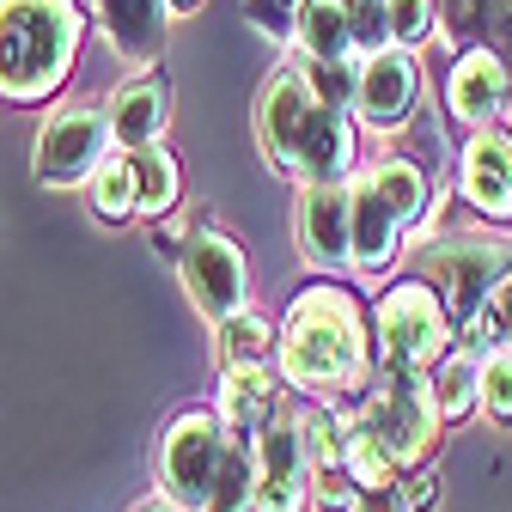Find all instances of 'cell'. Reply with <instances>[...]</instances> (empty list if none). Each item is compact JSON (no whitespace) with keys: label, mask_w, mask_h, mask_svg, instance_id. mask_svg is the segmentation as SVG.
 <instances>
[{"label":"cell","mask_w":512,"mask_h":512,"mask_svg":"<svg viewBox=\"0 0 512 512\" xmlns=\"http://www.w3.org/2000/svg\"><path fill=\"white\" fill-rule=\"evenodd\" d=\"M275 366L287 391L324 403V397H360L372 384V311L348 281H317L287 299Z\"/></svg>","instance_id":"1"},{"label":"cell","mask_w":512,"mask_h":512,"mask_svg":"<svg viewBox=\"0 0 512 512\" xmlns=\"http://www.w3.org/2000/svg\"><path fill=\"white\" fill-rule=\"evenodd\" d=\"M256 141H263L269 165L299 189L354 183L360 122H354V110H336L311 92L299 55H287L263 80V92H256Z\"/></svg>","instance_id":"2"},{"label":"cell","mask_w":512,"mask_h":512,"mask_svg":"<svg viewBox=\"0 0 512 512\" xmlns=\"http://www.w3.org/2000/svg\"><path fill=\"white\" fill-rule=\"evenodd\" d=\"M92 13L80 0H0V104H49L68 92Z\"/></svg>","instance_id":"3"},{"label":"cell","mask_w":512,"mask_h":512,"mask_svg":"<svg viewBox=\"0 0 512 512\" xmlns=\"http://www.w3.org/2000/svg\"><path fill=\"white\" fill-rule=\"evenodd\" d=\"M452 348H458V330L421 275H403L378 293V305H372V378H427Z\"/></svg>","instance_id":"4"},{"label":"cell","mask_w":512,"mask_h":512,"mask_svg":"<svg viewBox=\"0 0 512 512\" xmlns=\"http://www.w3.org/2000/svg\"><path fill=\"white\" fill-rule=\"evenodd\" d=\"M354 427L397 464V476H415L439 452V403L427 378H372L354 397Z\"/></svg>","instance_id":"5"},{"label":"cell","mask_w":512,"mask_h":512,"mask_svg":"<svg viewBox=\"0 0 512 512\" xmlns=\"http://www.w3.org/2000/svg\"><path fill=\"white\" fill-rule=\"evenodd\" d=\"M415 275L439 293L452 330H476V317L488 293L512 275V238H482V232H452V238H427L415 250Z\"/></svg>","instance_id":"6"},{"label":"cell","mask_w":512,"mask_h":512,"mask_svg":"<svg viewBox=\"0 0 512 512\" xmlns=\"http://www.w3.org/2000/svg\"><path fill=\"white\" fill-rule=\"evenodd\" d=\"M226 452H232V433L214 409H177L159 439V494L177 512H208Z\"/></svg>","instance_id":"7"},{"label":"cell","mask_w":512,"mask_h":512,"mask_svg":"<svg viewBox=\"0 0 512 512\" xmlns=\"http://www.w3.org/2000/svg\"><path fill=\"white\" fill-rule=\"evenodd\" d=\"M177 281L189 293L208 324H232L238 311H250V263H244V244L220 226H202V232H183L177 244Z\"/></svg>","instance_id":"8"},{"label":"cell","mask_w":512,"mask_h":512,"mask_svg":"<svg viewBox=\"0 0 512 512\" xmlns=\"http://www.w3.org/2000/svg\"><path fill=\"white\" fill-rule=\"evenodd\" d=\"M110 153H116V141H110L104 110L68 104V110L43 116L37 147H31V177H37L43 189H86Z\"/></svg>","instance_id":"9"},{"label":"cell","mask_w":512,"mask_h":512,"mask_svg":"<svg viewBox=\"0 0 512 512\" xmlns=\"http://www.w3.org/2000/svg\"><path fill=\"white\" fill-rule=\"evenodd\" d=\"M293 232H299V263L317 281H354V189L348 183L299 189Z\"/></svg>","instance_id":"10"},{"label":"cell","mask_w":512,"mask_h":512,"mask_svg":"<svg viewBox=\"0 0 512 512\" xmlns=\"http://www.w3.org/2000/svg\"><path fill=\"white\" fill-rule=\"evenodd\" d=\"M421 55L415 49H378L360 61V92H354V122L366 135H403V128L421 116Z\"/></svg>","instance_id":"11"},{"label":"cell","mask_w":512,"mask_h":512,"mask_svg":"<svg viewBox=\"0 0 512 512\" xmlns=\"http://www.w3.org/2000/svg\"><path fill=\"white\" fill-rule=\"evenodd\" d=\"M256 512H311V452L299 409L287 403L256 433Z\"/></svg>","instance_id":"12"},{"label":"cell","mask_w":512,"mask_h":512,"mask_svg":"<svg viewBox=\"0 0 512 512\" xmlns=\"http://www.w3.org/2000/svg\"><path fill=\"white\" fill-rule=\"evenodd\" d=\"M348 189H354V281L372 287V281H384V275L403 263V244H409L415 226H409V214L372 183V171H360Z\"/></svg>","instance_id":"13"},{"label":"cell","mask_w":512,"mask_h":512,"mask_svg":"<svg viewBox=\"0 0 512 512\" xmlns=\"http://www.w3.org/2000/svg\"><path fill=\"white\" fill-rule=\"evenodd\" d=\"M512 110V74L488 49H458L452 74H445V116L464 135H482V128H500V116Z\"/></svg>","instance_id":"14"},{"label":"cell","mask_w":512,"mask_h":512,"mask_svg":"<svg viewBox=\"0 0 512 512\" xmlns=\"http://www.w3.org/2000/svg\"><path fill=\"white\" fill-rule=\"evenodd\" d=\"M104 122H110V141L116 153H141L165 135V122H171V80L165 68H135L104 104Z\"/></svg>","instance_id":"15"},{"label":"cell","mask_w":512,"mask_h":512,"mask_svg":"<svg viewBox=\"0 0 512 512\" xmlns=\"http://www.w3.org/2000/svg\"><path fill=\"white\" fill-rule=\"evenodd\" d=\"M458 189L482 220H512V128H482L458 153Z\"/></svg>","instance_id":"16"},{"label":"cell","mask_w":512,"mask_h":512,"mask_svg":"<svg viewBox=\"0 0 512 512\" xmlns=\"http://www.w3.org/2000/svg\"><path fill=\"white\" fill-rule=\"evenodd\" d=\"M92 19H98L104 43L128 61V68H159L165 31H171L165 0H92Z\"/></svg>","instance_id":"17"},{"label":"cell","mask_w":512,"mask_h":512,"mask_svg":"<svg viewBox=\"0 0 512 512\" xmlns=\"http://www.w3.org/2000/svg\"><path fill=\"white\" fill-rule=\"evenodd\" d=\"M287 403V378L281 366H232L220 372V397H214V415L226 421L232 439H256Z\"/></svg>","instance_id":"18"},{"label":"cell","mask_w":512,"mask_h":512,"mask_svg":"<svg viewBox=\"0 0 512 512\" xmlns=\"http://www.w3.org/2000/svg\"><path fill=\"white\" fill-rule=\"evenodd\" d=\"M445 49H488L512 74V0H439Z\"/></svg>","instance_id":"19"},{"label":"cell","mask_w":512,"mask_h":512,"mask_svg":"<svg viewBox=\"0 0 512 512\" xmlns=\"http://www.w3.org/2000/svg\"><path fill=\"white\" fill-rule=\"evenodd\" d=\"M293 55H299V61H324V68L360 61L348 0H305L299 19H293Z\"/></svg>","instance_id":"20"},{"label":"cell","mask_w":512,"mask_h":512,"mask_svg":"<svg viewBox=\"0 0 512 512\" xmlns=\"http://www.w3.org/2000/svg\"><path fill=\"white\" fill-rule=\"evenodd\" d=\"M427 384H433V403H439V421H445V427H452V421H470V415L482 409V348L458 342L452 354L427 372Z\"/></svg>","instance_id":"21"},{"label":"cell","mask_w":512,"mask_h":512,"mask_svg":"<svg viewBox=\"0 0 512 512\" xmlns=\"http://www.w3.org/2000/svg\"><path fill=\"white\" fill-rule=\"evenodd\" d=\"M128 171H135V214L141 220H165L177 202H183V165L165 141L128 153Z\"/></svg>","instance_id":"22"},{"label":"cell","mask_w":512,"mask_h":512,"mask_svg":"<svg viewBox=\"0 0 512 512\" xmlns=\"http://www.w3.org/2000/svg\"><path fill=\"white\" fill-rule=\"evenodd\" d=\"M275 348H281V317L269 311H238L232 324L214 330V354H220V372L232 366H275Z\"/></svg>","instance_id":"23"},{"label":"cell","mask_w":512,"mask_h":512,"mask_svg":"<svg viewBox=\"0 0 512 512\" xmlns=\"http://www.w3.org/2000/svg\"><path fill=\"white\" fill-rule=\"evenodd\" d=\"M86 196H92V214L104 226H128V220H141L135 214V171H128V153H110L98 165V177L86 183Z\"/></svg>","instance_id":"24"},{"label":"cell","mask_w":512,"mask_h":512,"mask_svg":"<svg viewBox=\"0 0 512 512\" xmlns=\"http://www.w3.org/2000/svg\"><path fill=\"white\" fill-rule=\"evenodd\" d=\"M208 512H256V439H232Z\"/></svg>","instance_id":"25"},{"label":"cell","mask_w":512,"mask_h":512,"mask_svg":"<svg viewBox=\"0 0 512 512\" xmlns=\"http://www.w3.org/2000/svg\"><path fill=\"white\" fill-rule=\"evenodd\" d=\"M439 25V0H384V37L391 49H415Z\"/></svg>","instance_id":"26"},{"label":"cell","mask_w":512,"mask_h":512,"mask_svg":"<svg viewBox=\"0 0 512 512\" xmlns=\"http://www.w3.org/2000/svg\"><path fill=\"white\" fill-rule=\"evenodd\" d=\"M311 512H360V482L348 464H311Z\"/></svg>","instance_id":"27"},{"label":"cell","mask_w":512,"mask_h":512,"mask_svg":"<svg viewBox=\"0 0 512 512\" xmlns=\"http://www.w3.org/2000/svg\"><path fill=\"white\" fill-rule=\"evenodd\" d=\"M482 415L494 427H512V348L482 354Z\"/></svg>","instance_id":"28"},{"label":"cell","mask_w":512,"mask_h":512,"mask_svg":"<svg viewBox=\"0 0 512 512\" xmlns=\"http://www.w3.org/2000/svg\"><path fill=\"white\" fill-rule=\"evenodd\" d=\"M470 348H512V275L488 293V305H482V317H476V330H470Z\"/></svg>","instance_id":"29"},{"label":"cell","mask_w":512,"mask_h":512,"mask_svg":"<svg viewBox=\"0 0 512 512\" xmlns=\"http://www.w3.org/2000/svg\"><path fill=\"white\" fill-rule=\"evenodd\" d=\"M305 0H244V25L263 31L269 43H293V19Z\"/></svg>","instance_id":"30"},{"label":"cell","mask_w":512,"mask_h":512,"mask_svg":"<svg viewBox=\"0 0 512 512\" xmlns=\"http://www.w3.org/2000/svg\"><path fill=\"white\" fill-rule=\"evenodd\" d=\"M348 19H354V43H360V61L391 49V37H384V0H348Z\"/></svg>","instance_id":"31"},{"label":"cell","mask_w":512,"mask_h":512,"mask_svg":"<svg viewBox=\"0 0 512 512\" xmlns=\"http://www.w3.org/2000/svg\"><path fill=\"white\" fill-rule=\"evenodd\" d=\"M403 500H409V512H439V500H445L439 470H415V476H403Z\"/></svg>","instance_id":"32"},{"label":"cell","mask_w":512,"mask_h":512,"mask_svg":"<svg viewBox=\"0 0 512 512\" xmlns=\"http://www.w3.org/2000/svg\"><path fill=\"white\" fill-rule=\"evenodd\" d=\"M360 512H409V500H403V482L366 488V494H360Z\"/></svg>","instance_id":"33"},{"label":"cell","mask_w":512,"mask_h":512,"mask_svg":"<svg viewBox=\"0 0 512 512\" xmlns=\"http://www.w3.org/2000/svg\"><path fill=\"white\" fill-rule=\"evenodd\" d=\"M128 512H177L165 494H147V500H135V506H128Z\"/></svg>","instance_id":"34"},{"label":"cell","mask_w":512,"mask_h":512,"mask_svg":"<svg viewBox=\"0 0 512 512\" xmlns=\"http://www.w3.org/2000/svg\"><path fill=\"white\" fill-rule=\"evenodd\" d=\"M171 7V19H189V13H202V0H165Z\"/></svg>","instance_id":"35"}]
</instances>
